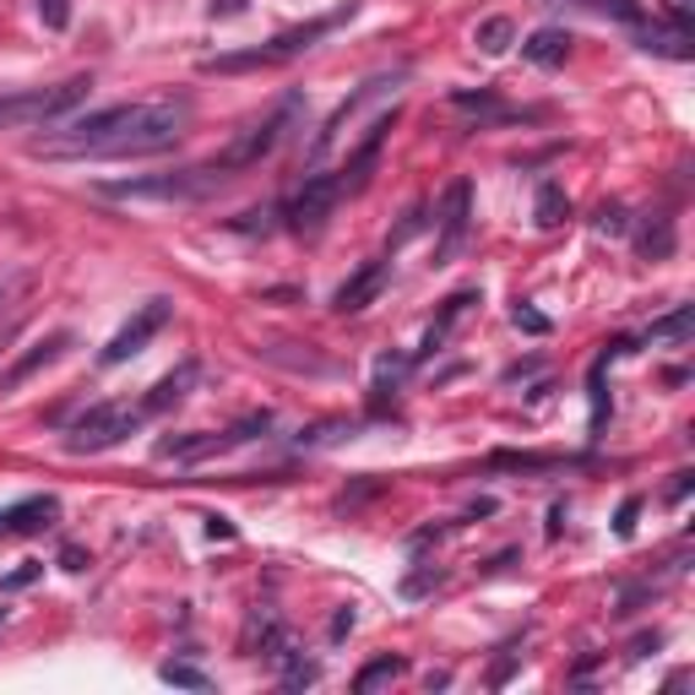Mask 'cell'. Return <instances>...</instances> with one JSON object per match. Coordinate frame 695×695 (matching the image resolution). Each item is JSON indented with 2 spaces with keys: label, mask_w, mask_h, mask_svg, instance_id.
Returning <instances> with one entry per match:
<instances>
[{
  "label": "cell",
  "mask_w": 695,
  "mask_h": 695,
  "mask_svg": "<svg viewBox=\"0 0 695 695\" xmlns=\"http://www.w3.org/2000/svg\"><path fill=\"white\" fill-rule=\"evenodd\" d=\"M294 120H299V98H283L272 115H261V120H251V126L240 130V136H234V141H229V147H223L212 164H218V169H229V175L255 169V164H261V158H266V152L283 141V130L294 126Z\"/></svg>",
  "instance_id": "8992f818"
},
{
  "label": "cell",
  "mask_w": 695,
  "mask_h": 695,
  "mask_svg": "<svg viewBox=\"0 0 695 695\" xmlns=\"http://www.w3.org/2000/svg\"><path fill=\"white\" fill-rule=\"evenodd\" d=\"M397 674H408V663L386 652V657H376V663H365V668H359V680H354V691H376V685H391Z\"/></svg>",
  "instance_id": "603a6c76"
},
{
  "label": "cell",
  "mask_w": 695,
  "mask_h": 695,
  "mask_svg": "<svg viewBox=\"0 0 695 695\" xmlns=\"http://www.w3.org/2000/svg\"><path fill=\"white\" fill-rule=\"evenodd\" d=\"M566 456H549V451H495V467H522V473H544V467H560Z\"/></svg>",
  "instance_id": "cb8c5ba5"
},
{
  "label": "cell",
  "mask_w": 695,
  "mask_h": 695,
  "mask_svg": "<svg viewBox=\"0 0 695 695\" xmlns=\"http://www.w3.org/2000/svg\"><path fill=\"white\" fill-rule=\"evenodd\" d=\"M0 625H6V609H0Z\"/></svg>",
  "instance_id": "60d3db41"
},
{
  "label": "cell",
  "mask_w": 695,
  "mask_h": 695,
  "mask_svg": "<svg viewBox=\"0 0 695 695\" xmlns=\"http://www.w3.org/2000/svg\"><path fill=\"white\" fill-rule=\"evenodd\" d=\"M566 218H570V196H566V186L544 180V186H538V201H533V223H538V229H560Z\"/></svg>",
  "instance_id": "ac0fdd59"
},
{
  "label": "cell",
  "mask_w": 695,
  "mask_h": 695,
  "mask_svg": "<svg viewBox=\"0 0 695 695\" xmlns=\"http://www.w3.org/2000/svg\"><path fill=\"white\" fill-rule=\"evenodd\" d=\"M245 0H212V17H240Z\"/></svg>",
  "instance_id": "74e56055"
},
{
  "label": "cell",
  "mask_w": 695,
  "mask_h": 695,
  "mask_svg": "<svg viewBox=\"0 0 695 695\" xmlns=\"http://www.w3.org/2000/svg\"><path fill=\"white\" fill-rule=\"evenodd\" d=\"M272 663H277V674H283V685H288V691H305V685H316V674H320L316 663H310V657H305V652H299L288 635L272 646Z\"/></svg>",
  "instance_id": "2e32d148"
},
{
  "label": "cell",
  "mask_w": 695,
  "mask_h": 695,
  "mask_svg": "<svg viewBox=\"0 0 695 695\" xmlns=\"http://www.w3.org/2000/svg\"><path fill=\"white\" fill-rule=\"evenodd\" d=\"M207 538H234V522L229 516H207Z\"/></svg>",
  "instance_id": "d590c367"
},
{
  "label": "cell",
  "mask_w": 695,
  "mask_h": 695,
  "mask_svg": "<svg viewBox=\"0 0 695 695\" xmlns=\"http://www.w3.org/2000/svg\"><path fill=\"white\" fill-rule=\"evenodd\" d=\"M61 566L65 570H82V566H87V555H82V549H61Z\"/></svg>",
  "instance_id": "f35d334b"
},
{
  "label": "cell",
  "mask_w": 695,
  "mask_h": 695,
  "mask_svg": "<svg viewBox=\"0 0 695 695\" xmlns=\"http://www.w3.org/2000/svg\"><path fill=\"white\" fill-rule=\"evenodd\" d=\"M87 76H71L55 87H17V93H0V130H22V126H50L71 115L82 98H87Z\"/></svg>",
  "instance_id": "277c9868"
},
{
  "label": "cell",
  "mask_w": 695,
  "mask_h": 695,
  "mask_svg": "<svg viewBox=\"0 0 695 695\" xmlns=\"http://www.w3.org/2000/svg\"><path fill=\"white\" fill-rule=\"evenodd\" d=\"M141 402L130 408V402H98V408H87L76 424H71V435H65V451L71 456H93V451H109V445H120L126 435L141 430Z\"/></svg>",
  "instance_id": "5b68a950"
},
{
  "label": "cell",
  "mask_w": 695,
  "mask_h": 695,
  "mask_svg": "<svg viewBox=\"0 0 695 695\" xmlns=\"http://www.w3.org/2000/svg\"><path fill=\"white\" fill-rule=\"evenodd\" d=\"M441 234H435V261H451L467 240V223H473V186L467 180H451L441 196Z\"/></svg>",
  "instance_id": "9c48e42d"
},
{
  "label": "cell",
  "mask_w": 695,
  "mask_h": 695,
  "mask_svg": "<svg viewBox=\"0 0 695 695\" xmlns=\"http://www.w3.org/2000/svg\"><path fill=\"white\" fill-rule=\"evenodd\" d=\"M473 305H478V294H473V288H462V294H451V299H445V305H441V316L430 320V331H424V343H419V354H413V365H424L430 354H441V343H445V337H451V326H456V320L467 316Z\"/></svg>",
  "instance_id": "4fadbf2b"
},
{
  "label": "cell",
  "mask_w": 695,
  "mask_h": 695,
  "mask_svg": "<svg viewBox=\"0 0 695 695\" xmlns=\"http://www.w3.org/2000/svg\"><path fill=\"white\" fill-rule=\"evenodd\" d=\"M71 343H76L71 331H50L44 343H33V348H28V354H22V359H17V365L6 370V376H0V391H11V386H22V380H33V376H39V370H50V365L61 359V354H65V348H71Z\"/></svg>",
  "instance_id": "8fae6325"
},
{
  "label": "cell",
  "mask_w": 695,
  "mask_h": 695,
  "mask_svg": "<svg viewBox=\"0 0 695 695\" xmlns=\"http://www.w3.org/2000/svg\"><path fill=\"white\" fill-rule=\"evenodd\" d=\"M11 288H17V283H0V305H6V294H11Z\"/></svg>",
  "instance_id": "ab89813d"
},
{
  "label": "cell",
  "mask_w": 695,
  "mask_h": 695,
  "mask_svg": "<svg viewBox=\"0 0 695 695\" xmlns=\"http://www.w3.org/2000/svg\"><path fill=\"white\" fill-rule=\"evenodd\" d=\"M510 320H516V331H527V337H544V331H549V316H538L533 305H516Z\"/></svg>",
  "instance_id": "4316f807"
},
{
  "label": "cell",
  "mask_w": 695,
  "mask_h": 695,
  "mask_svg": "<svg viewBox=\"0 0 695 695\" xmlns=\"http://www.w3.org/2000/svg\"><path fill=\"white\" fill-rule=\"evenodd\" d=\"M691 484H695V473H680V478H674V489H668V501H674V506H680V501H685V495H691Z\"/></svg>",
  "instance_id": "8d00e7d4"
},
{
  "label": "cell",
  "mask_w": 695,
  "mask_h": 695,
  "mask_svg": "<svg viewBox=\"0 0 695 695\" xmlns=\"http://www.w3.org/2000/svg\"><path fill=\"white\" fill-rule=\"evenodd\" d=\"M55 516H61V501H55V495H28V501H17V506L0 510V538L39 533V527H50Z\"/></svg>",
  "instance_id": "7c38bea8"
},
{
  "label": "cell",
  "mask_w": 695,
  "mask_h": 695,
  "mask_svg": "<svg viewBox=\"0 0 695 695\" xmlns=\"http://www.w3.org/2000/svg\"><path fill=\"white\" fill-rule=\"evenodd\" d=\"M522 55L533 65H544V71H555V65L570 61V33L566 28H538V33L522 44Z\"/></svg>",
  "instance_id": "e0dca14e"
},
{
  "label": "cell",
  "mask_w": 695,
  "mask_h": 695,
  "mask_svg": "<svg viewBox=\"0 0 695 695\" xmlns=\"http://www.w3.org/2000/svg\"><path fill=\"white\" fill-rule=\"evenodd\" d=\"M196 376H201V370H196V359H186L180 370H169V376H164L152 391H147V397H141V413L152 419V413H169L175 402H186L190 386H196Z\"/></svg>",
  "instance_id": "5bb4252c"
},
{
  "label": "cell",
  "mask_w": 695,
  "mask_h": 695,
  "mask_svg": "<svg viewBox=\"0 0 695 695\" xmlns=\"http://www.w3.org/2000/svg\"><path fill=\"white\" fill-rule=\"evenodd\" d=\"M641 50H652V55H668V61H691V55H695L691 28H674V33L652 28V33H641Z\"/></svg>",
  "instance_id": "ffe728a7"
},
{
  "label": "cell",
  "mask_w": 695,
  "mask_h": 695,
  "mask_svg": "<svg viewBox=\"0 0 695 695\" xmlns=\"http://www.w3.org/2000/svg\"><path fill=\"white\" fill-rule=\"evenodd\" d=\"M33 6H39L44 28H55V33H61L65 22H71V0H33Z\"/></svg>",
  "instance_id": "83f0119b"
},
{
  "label": "cell",
  "mask_w": 695,
  "mask_h": 695,
  "mask_svg": "<svg viewBox=\"0 0 695 695\" xmlns=\"http://www.w3.org/2000/svg\"><path fill=\"white\" fill-rule=\"evenodd\" d=\"M229 435H169V441H158V462H201V456H218V451H229Z\"/></svg>",
  "instance_id": "9a60e30c"
},
{
  "label": "cell",
  "mask_w": 695,
  "mask_h": 695,
  "mask_svg": "<svg viewBox=\"0 0 695 695\" xmlns=\"http://www.w3.org/2000/svg\"><path fill=\"white\" fill-rule=\"evenodd\" d=\"M158 680H164V685H180V691H207V685H212L196 663H164V668H158Z\"/></svg>",
  "instance_id": "d4e9b609"
},
{
  "label": "cell",
  "mask_w": 695,
  "mask_h": 695,
  "mask_svg": "<svg viewBox=\"0 0 695 695\" xmlns=\"http://www.w3.org/2000/svg\"><path fill=\"white\" fill-rule=\"evenodd\" d=\"M635 516H641V501H625V506H620V516H614V533H620V538H631L635 533Z\"/></svg>",
  "instance_id": "1f68e13d"
},
{
  "label": "cell",
  "mask_w": 695,
  "mask_h": 695,
  "mask_svg": "<svg viewBox=\"0 0 695 695\" xmlns=\"http://www.w3.org/2000/svg\"><path fill=\"white\" fill-rule=\"evenodd\" d=\"M635 251L646 255V261H663V255H674V218H652V223H641V234H635Z\"/></svg>",
  "instance_id": "d6986e66"
},
{
  "label": "cell",
  "mask_w": 695,
  "mask_h": 695,
  "mask_svg": "<svg viewBox=\"0 0 695 695\" xmlns=\"http://www.w3.org/2000/svg\"><path fill=\"white\" fill-rule=\"evenodd\" d=\"M430 587H441V570H435V566L419 570V576H408V581H402V592H408V598H419V592H430Z\"/></svg>",
  "instance_id": "f546056e"
},
{
  "label": "cell",
  "mask_w": 695,
  "mask_h": 695,
  "mask_svg": "<svg viewBox=\"0 0 695 695\" xmlns=\"http://www.w3.org/2000/svg\"><path fill=\"white\" fill-rule=\"evenodd\" d=\"M592 229H598V234H631V212H625L620 201H603L598 218H592Z\"/></svg>",
  "instance_id": "484cf974"
},
{
  "label": "cell",
  "mask_w": 695,
  "mask_h": 695,
  "mask_svg": "<svg viewBox=\"0 0 695 695\" xmlns=\"http://www.w3.org/2000/svg\"><path fill=\"white\" fill-rule=\"evenodd\" d=\"M343 17H354V0L348 6H337V11H326L316 22H305V28H294V33H277L272 44H261V50H234V55H212V61L201 65V71H218V76H234V71H272V65H288L294 55H305V50H316V39H326Z\"/></svg>",
  "instance_id": "3957f363"
},
{
  "label": "cell",
  "mask_w": 695,
  "mask_h": 695,
  "mask_svg": "<svg viewBox=\"0 0 695 695\" xmlns=\"http://www.w3.org/2000/svg\"><path fill=\"white\" fill-rule=\"evenodd\" d=\"M343 196H348L343 169H331V175H310L305 190L283 207V223H288L294 234H320V229H326V218L337 212V201H343Z\"/></svg>",
  "instance_id": "52a82bcc"
},
{
  "label": "cell",
  "mask_w": 695,
  "mask_h": 695,
  "mask_svg": "<svg viewBox=\"0 0 695 695\" xmlns=\"http://www.w3.org/2000/svg\"><path fill=\"white\" fill-rule=\"evenodd\" d=\"M169 316H175V305H169V299H147V305H141V310H136V316H130L126 326L109 337V348L98 354V365H104V370H115V365L136 359V354H141V348H147L164 326H169Z\"/></svg>",
  "instance_id": "ba28073f"
},
{
  "label": "cell",
  "mask_w": 695,
  "mask_h": 695,
  "mask_svg": "<svg viewBox=\"0 0 695 695\" xmlns=\"http://www.w3.org/2000/svg\"><path fill=\"white\" fill-rule=\"evenodd\" d=\"M510 39H516L510 17H489V22H478V33H473V44H478L484 55H506Z\"/></svg>",
  "instance_id": "7402d4cb"
},
{
  "label": "cell",
  "mask_w": 695,
  "mask_h": 695,
  "mask_svg": "<svg viewBox=\"0 0 695 695\" xmlns=\"http://www.w3.org/2000/svg\"><path fill=\"white\" fill-rule=\"evenodd\" d=\"M348 631H354V609H337V614H331V631H326V635H331V641H343Z\"/></svg>",
  "instance_id": "e575fe53"
},
{
  "label": "cell",
  "mask_w": 695,
  "mask_h": 695,
  "mask_svg": "<svg viewBox=\"0 0 695 695\" xmlns=\"http://www.w3.org/2000/svg\"><path fill=\"white\" fill-rule=\"evenodd\" d=\"M691 331H695V305H680V310H668L663 320H652L646 343H685Z\"/></svg>",
  "instance_id": "44dd1931"
},
{
  "label": "cell",
  "mask_w": 695,
  "mask_h": 695,
  "mask_svg": "<svg viewBox=\"0 0 695 695\" xmlns=\"http://www.w3.org/2000/svg\"><path fill=\"white\" fill-rule=\"evenodd\" d=\"M386 277H391V266L386 261H365L343 288H337V299H331V310L337 316H359V310H370L380 299V288H386Z\"/></svg>",
  "instance_id": "30bf717a"
},
{
  "label": "cell",
  "mask_w": 695,
  "mask_h": 695,
  "mask_svg": "<svg viewBox=\"0 0 695 695\" xmlns=\"http://www.w3.org/2000/svg\"><path fill=\"white\" fill-rule=\"evenodd\" d=\"M592 6H598V11H614L620 22H641V6H635V0H592Z\"/></svg>",
  "instance_id": "4dcf8cb0"
},
{
  "label": "cell",
  "mask_w": 695,
  "mask_h": 695,
  "mask_svg": "<svg viewBox=\"0 0 695 695\" xmlns=\"http://www.w3.org/2000/svg\"><path fill=\"white\" fill-rule=\"evenodd\" d=\"M663 11L674 17V28H691L695 22V0H663Z\"/></svg>",
  "instance_id": "d6a6232c"
},
{
  "label": "cell",
  "mask_w": 695,
  "mask_h": 695,
  "mask_svg": "<svg viewBox=\"0 0 695 695\" xmlns=\"http://www.w3.org/2000/svg\"><path fill=\"white\" fill-rule=\"evenodd\" d=\"M234 180L218 164H196V169H175V175H136V180H98V196L109 201H207L212 190Z\"/></svg>",
  "instance_id": "7a4b0ae2"
},
{
  "label": "cell",
  "mask_w": 695,
  "mask_h": 695,
  "mask_svg": "<svg viewBox=\"0 0 695 695\" xmlns=\"http://www.w3.org/2000/svg\"><path fill=\"white\" fill-rule=\"evenodd\" d=\"M190 115H196V104L186 93L109 104V109H93L82 120L44 130L39 141H28V152L50 158V164H71V158H152V152H169L186 136Z\"/></svg>",
  "instance_id": "6da1fadb"
},
{
  "label": "cell",
  "mask_w": 695,
  "mask_h": 695,
  "mask_svg": "<svg viewBox=\"0 0 695 695\" xmlns=\"http://www.w3.org/2000/svg\"><path fill=\"white\" fill-rule=\"evenodd\" d=\"M516 663H522V652H510V657H501V663H495V674H489V685H495V691H501L510 674H516Z\"/></svg>",
  "instance_id": "836d02e7"
},
{
  "label": "cell",
  "mask_w": 695,
  "mask_h": 695,
  "mask_svg": "<svg viewBox=\"0 0 695 695\" xmlns=\"http://www.w3.org/2000/svg\"><path fill=\"white\" fill-rule=\"evenodd\" d=\"M39 576H44V566H39V560H28V566H17V570H11V576H6L0 587H6V592H17V587H33Z\"/></svg>",
  "instance_id": "f1b7e54d"
}]
</instances>
